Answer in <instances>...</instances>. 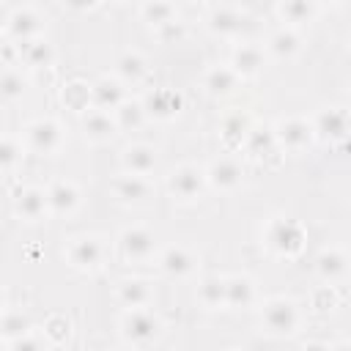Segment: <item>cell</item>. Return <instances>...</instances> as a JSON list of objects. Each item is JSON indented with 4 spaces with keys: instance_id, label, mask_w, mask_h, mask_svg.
<instances>
[{
    "instance_id": "obj_1",
    "label": "cell",
    "mask_w": 351,
    "mask_h": 351,
    "mask_svg": "<svg viewBox=\"0 0 351 351\" xmlns=\"http://www.w3.org/2000/svg\"><path fill=\"white\" fill-rule=\"evenodd\" d=\"M203 184H206V173L195 165H184V167L173 170L167 178V189L178 200H195L203 192Z\"/></svg>"
},
{
    "instance_id": "obj_2",
    "label": "cell",
    "mask_w": 351,
    "mask_h": 351,
    "mask_svg": "<svg viewBox=\"0 0 351 351\" xmlns=\"http://www.w3.org/2000/svg\"><path fill=\"white\" fill-rule=\"evenodd\" d=\"M263 324L269 332L274 335H291L299 324V313H296V304L288 302V299H271L266 307H263Z\"/></svg>"
},
{
    "instance_id": "obj_3",
    "label": "cell",
    "mask_w": 351,
    "mask_h": 351,
    "mask_svg": "<svg viewBox=\"0 0 351 351\" xmlns=\"http://www.w3.org/2000/svg\"><path fill=\"white\" fill-rule=\"evenodd\" d=\"M60 140H63V132L60 126L52 121V118H41V121H33L27 126V143L36 154H52L60 148Z\"/></svg>"
},
{
    "instance_id": "obj_4",
    "label": "cell",
    "mask_w": 351,
    "mask_h": 351,
    "mask_svg": "<svg viewBox=\"0 0 351 351\" xmlns=\"http://www.w3.org/2000/svg\"><path fill=\"white\" fill-rule=\"evenodd\" d=\"M121 332L132 343H145V340H151L159 332V321L148 310H143V307L140 310H129L123 315V321H121Z\"/></svg>"
},
{
    "instance_id": "obj_5",
    "label": "cell",
    "mask_w": 351,
    "mask_h": 351,
    "mask_svg": "<svg viewBox=\"0 0 351 351\" xmlns=\"http://www.w3.org/2000/svg\"><path fill=\"white\" fill-rule=\"evenodd\" d=\"M156 244H154V236L145 230V228H129L121 233V252L126 261H148L154 255Z\"/></svg>"
},
{
    "instance_id": "obj_6",
    "label": "cell",
    "mask_w": 351,
    "mask_h": 351,
    "mask_svg": "<svg viewBox=\"0 0 351 351\" xmlns=\"http://www.w3.org/2000/svg\"><path fill=\"white\" fill-rule=\"evenodd\" d=\"M101 258H104V244L93 236L74 239L71 247H69V261L77 269H96L101 263Z\"/></svg>"
},
{
    "instance_id": "obj_7",
    "label": "cell",
    "mask_w": 351,
    "mask_h": 351,
    "mask_svg": "<svg viewBox=\"0 0 351 351\" xmlns=\"http://www.w3.org/2000/svg\"><path fill=\"white\" fill-rule=\"evenodd\" d=\"M47 211H49V203H47V192H44V189L27 186V189L19 192V197H16V214H19L22 219L38 222V219L47 217Z\"/></svg>"
},
{
    "instance_id": "obj_8",
    "label": "cell",
    "mask_w": 351,
    "mask_h": 351,
    "mask_svg": "<svg viewBox=\"0 0 351 351\" xmlns=\"http://www.w3.org/2000/svg\"><path fill=\"white\" fill-rule=\"evenodd\" d=\"M274 137H277L285 148L296 151V148H304V145L310 143V137H313V126H310L307 121H302V118H288V121H282V123L277 126Z\"/></svg>"
},
{
    "instance_id": "obj_9",
    "label": "cell",
    "mask_w": 351,
    "mask_h": 351,
    "mask_svg": "<svg viewBox=\"0 0 351 351\" xmlns=\"http://www.w3.org/2000/svg\"><path fill=\"white\" fill-rule=\"evenodd\" d=\"M206 181H208V184H214L217 189H233V186H239V184H241V167H239V162H236V159L222 156V159H217V162L208 167Z\"/></svg>"
},
{
    "instance_id": "obj_10",
    "label": "cell",
    "mask_w": 351,
    "mask_h": 351,
    "mask_svg": "<svg viewBox=\"0 0 351 351\" xmlns=\"http://www.w3.org/2000/svg\"><path fill=\"white\" fill-rule=\"evenodd\" d=\"M47 203L52 214H71L80 203V189L71 181H58L47 189Z\"/></svg>"
},
{
    "instance_id": "obj_11",
    "label": "cell",
    "mask_w": 351,
    "mask_h": 351,
    "mask_svg": "<svg viewBox=\"0 0 351 351\" xmlns=\"http://www.w3.org/2000/svg\"><path fill=\"white\" fill-rule=\"evenodd\" d=\"M269 244L282 255H293L302 247V230L293 222H274L269 230Z\"/></svg>"
},
{
    "instance_id": "obj_12",
    "label": "cell",
    "mask_w": 351,
    "mask_h": 351,
    "mask_svg": "<svg viewBox=\"0 0 351 351\" xmlns=\"http://www.w3.org/2000/svg\"><path fill=\"white\" fill-rule=\"evenodd\" d=\"M154 165H156V154L148 145H132V148L123 151V167H126L129 176H143L145 178L154 170Z\"/></svg>"
},
{
    "instance_id": "obj_13",
    "label": "cell",
    "mask_w": 351,
    "mask_h": 351,
    "mask_svg": "<svg viewBox=\"0 0 351 351\" xmlns=\"http://www.w3.org/2000/svg\"><path fill=\"white\" fill-rule=\"evenodd\" d=\"M112 189H115V195L121 197V200H126V203H140V200H145L148 195H151V184H148V178H143V176H118L115 178V184H112Z\"/></svg>"
},
{
    "instance_id": "obj_14",
    "label": "cell",
    "mask_w": 351,
    "mask_h": 351,
    "mask_svg": "<svg viewBox=\"0 0 351 351\" xmlns=\"http://www.w3.org/2000/svg\"><path fill=\"white\" fill-rule=\"evenodd\" d=\"M82 129H85V134L90 140H107V137L115 134L118 126H115V121H112L110 112H104V110H88L85 118H82Z\"/></svg>"
},
{
    "instance_id": "obj_15",
    "label": "cell",
    "mask_w": 351,
    "mask_h": 351,
    "mask_svg": "<svg viewBox=\"0 0 351 351\" xmlns=\"http://www.w3.org/2000/svg\"><path fill=\"white\" fill-rule=\"evenodd\" d=\"M159 266H162V271L170 274V277H184V274L192 271L195 258H192L184 247H167V250L162 252V258H159Z\"/></svg>"
},
{
    "instance_id": "obj_16",
    "label": "cell",
    "mask_w": 351,
    "mask_h": 351,
    "mask_svg": "<svg viewBox=\"0 0 351 351\" xmlns=\"http://www.w3.org/2000/svg\"><path fill=\"white\" fill-rule=\"evenodd\" d=\"M90 99L96 101V110H115L121 101H123V88L115 82V80H99L93 88H90Z\"/></svg>"
},
{
    "instance_id": "obj_17",
    "label": "cell",
    "mask_w": 351,
    "mask_h": 351,
    "mask_svg": "<svg viewBox=\"0 0 351 351\" xmlns=\"http://www.w3.org/2000/svg\"><path fill=\"white\" fill-rule=\"evenodd\" d=\"M178 107H181V99L173 90H154V93H148V99L143 104V110L156 118H170L178 112Z\"/></svg>"
},
{
    "instance_id": "obj_18",
    "label": "cell",
    "mask_w": 351,
    "mask_h": 351,
    "mask_svg": "<svg viewBox=\"0 0 351 351\" xmlns=\"http://www.w3.org/2000/svg\"><path fill=\"white\" fill-rule=\"evenodd\" d=\"M118 299L129 307V310H140L151 302V288L145 280H123L118 285Z\"/></svg>"
},
{
    "instance_id": "obj_19",
    "label": "cell",
    "mask_w": 351,
    "mask_h": 351,
    "mask_svg": "<svg viewBox=\"0 0 351 351\" xmlns=\"http://www.w3.org/2000/svg\"><path fill=\"white\" fill-rule=\"evenodd\" d=\"M255 299V285L247 277H230L225 280V304L230 307H247Z\"/></svg>"
},
{
    "instance_id": "obj_20",
    "label": "cell",
    "mask_w": 351,
    "mask_h": 351,
    "mask_svg": "<svg viewBox=\"0 0 351 351\" xmlns=\"http://www.w3.org/2000/svg\"><path fill=\"white\" fill-rule=\"evenodd\" d=\"M115 66H118V77L123 82H132V85L140 82L148 74V63H145V58L140 52H123Z\"/></svg>"
},
{
    "instance_id": "obj_21",
    "label": "cell",
    "mask_w": 351,
    "mask_h": 351,
    "mask_svg": "<svg viewBox=\"0 0 351 351\" xmlns=\"http://www.w3.org/2000/svg\"><path fill=\"white\" fill-rule=\"evenodd\" d=\"M321 137H329V140H340L346 137V112L340 110H326L315 118V129Z\"/></svg>"
},
{
    "instance_id": "obj_22",
    "label": "cell",
    "mask_w": 351,
    "mask_h": 351,
    "mask_svg": "<svg viewBox=\"0 0 351 351\" xmlns=\"http://www.w3.org/2000/svg\"><path fill=\"white\" fill-rule=\"evenodd\" d=\"M261 63H263L261 49H258V47H250V44L239 47L236 55H233V71H236V77H239V74H252V71H258Z\"/></svg>"
},
{
    "instance_id": "obj_23",
    "label": "cell",
    "mask_w": 351,
    "mask_h": 351,
    "mask_svg": "<svg viewBox=\"0 0 351 351\" xmlns=\"http://www.w3.org/2000/svg\"><path fill=\"white\" fill-rule=\"evenodd\" d=\"M143 118H145V110H143V104H137V101H121V104L115 107V115H112L115 126H123V129L140 126Z\"/></svg>"
},
{
    "instance_id": "obj_24",
    "label": "cell",
    "mask_w": 351,
    "mask_h": 351,
    "mask_svg": "<svg viewBox=\"0 0 351 351\" xmlns=\"http://www.w3.org/2000/svg\"><path fill=\"white\" fill-rule=\"evenodd\" d=\"M318 271H321L324 280H335V277L346 274V255L337 252V250L321 252V258H318Z\"/></svg>"
},
{
    "instance_id": "obj_25",
    "label": "cell",
    "mask_w": 351,
    "mask_h": 351,
    "mask_svg": "<svg viewBox=\"0 0 351 351\" xmlns=\"http://www.w3.org/2000/svg\"><path fill=\"white\" fill-rule=\"evenodd\" d=\"M197 299L206 304V307H219L225 304V280L219 277H208L200 282V291H197Z\"/></svg>"
},
{
    "instance_id": "obj_26",
    "label": "cell",
    "mask_w": 351,
    "mask_h": 351,
    "mask_svg": "<svg viewBox=\"0 0 351 351\" xmlns=\"http://www.w3.org/2000/svg\"><path fill=\"white\" fill-rule=\"evenodd\" d=\"M233 85H236V71L228 66H217L206 74V88L211 93H228Z\"/></svg>"
},
{
    "instance_id": "obj_27",
    "label": "cell",
    "mask_w": 351,
    "mask_h": 351,
    "mask_svg": "<svg viewBox=\"0 0 351 351\" xmlns=\"http://www.w3.org/2000/svg\"><path fill=\"white\" fill-rule=\"evenodd\" d=\"M27 329H30V321H27V315H22V313H5V315L0 318V335L8 337V340L25 337Z\"/></svg>"
},
{
    "instance_id": "obj_28",
    "label": "cell",
    "mask_w": 351,
    "mask_h": 351,
    "mask_svg": "<svg viewBox=\"0 0 351 351\" xmlns=\"http://www.w3.org/2000/svg\"><path fill=\"white\" fill-rule=\"evenodd\" d=\"M25 88H27V82L22 80V74H16V71H3V74H0V99H3V101H16V99H22Z\"/></svg>"
},
{
    "instance_id": "obj_29",
    "label": "cell",
    "mask_w": 351,
    "mask_h": 351,
    "mask_svg": "<svg viewBox=\"0 0 351 351\" xmlns=\"http://www.w3.org/2000/svg\"><path fill=\"white\" fill-rule=\"evenodd\" d=\"M8 27H11L14 36L27 38V36H33L38 30V16L33 11H27V8L25 11H16L14 16H8Z\"/></svg>"
},
{
    "instance_id": "obj_30",
    "label": "cell",
    "mask_w": 351,
    "mask_h": 351,
    "mask_svg": "<svg viewBox=\"0 0 351 351\" xmlns=\"http://www.w3.org/2000/svg\"><path fill=\"white\" fill-rule=\"evenodd\" d=\"M269 49H271L277 58H288V55H293V52L299 49V38H296V33H291V30H280V33L271 36Z\"/></svg>"
},
{
    "instance_id": "obj_31",
    "label": "cell",
    "mask_w": 351,
    "mask_h": 351,
    "mask_svg": "<svg viewBox=\"0 0 351 351\" xmlns=\"http://www.w3.org/2000/svg\"><path fill=\"white\" fill-rule=\"evenodd\" d=\"M63 101H69L74 110H88L90 88H88V85H82V82H71V85L63 90Z\"/></svg>"
},
{
    "instance_id": "obj_32",
    "label": "cell",
    "mask_w": 351,
    "mask_h": 351,
    "mask_svg": "<svg viewBox=\"0 0 351 351\" xmlns=\"http://www.w3.org/2000/svg\"><path fill=\"white\" fill-rule=\"evenodd\" d=\"M22 156V148L11 137H0V170H11Z\"/></svg>"
},
{
    "instance_id": "obj_33",
    "label": "cell",
    "mask_w": 351,
    "mask_h": 351,
    "mask_svg": "<svg viewBox=\"0 0 351 351\" xmlns=\"http://www.w3.org/2000/svg\"><path fill=\"white\" fill-rule=\"evenodd\" d=\"M211 27L219 33H233L239 27V14L233 8H217L211 16Z\"/></svg>"
},
{
    "instance_id": "obj_34",
    "label": "cell",
    "mask_w": 351,
    "mask_h": 351,
    "mask_svg": "<svg viewBox=\"0 0 351 351\" xmlns=\"http://www.w3.org/2000/svg\"><path fill=\"white\" fill-rule=\"evenodd\" d=\"M25 55H27V63L30 66H44L49 60V47L41 44V41H25Z\"/></svg>"
},
{
    "instance_id": "obj_35",
    "label": "cell",
    "mask_w": 351,
    "mask_h": 351,
    "mask_svg": "<svg viewBox=\"0 0 351 351\" xmlns=\"http://www.w3.org/2000/svg\"><path fill=\"white\" fill-rule=\"evenodd\" d=\"M143 14H145L151 22H156V25H167V22H173V5H159V3H154V5H143Z\"/></svg>"
},
{
    "instance_id": "obj_36",
    "label": "cell",
    "mask_w": 351,
    "mask_h": 351,
    "mask_svg": "<svg viewBox=\"0 0 351 351\" xmlns=\"http://www.w3.org/2000/svg\"><path fill=\"white\" fill-rule=\"evenodd\" d=\"M11 351H47V348H44V343H41L38 337L25 335V337H19V340H11Z\"/></svg>"
},
{
    "instance_id": "obj_37",
    "label": "cell",
    "mask_w": 351,
    "mask_h": 351,
    "mask_svg": "<svg viewBox=\"0 0 351 351\" xmlns=\"http://www.w3.org/2000/svg\"><path fill=\"white\" fill-rule=\"evenodd\" d=\"M52 340H63L66 335H69V321H63V318H49V324H47V329H44Z\"/></svg>"
},
{
    "instance_id": "obj_38",
    "label": "cell",
    "mask_w": 351,
    "mask_h": 351,
    "mask_svg": "<svg viewBox=\"0 0 351 351\" xmlns=\"http://www.w3.org/2000/svg\"><path fill=\"white\" fill-rule=\"evenodd\" d=\"M225 134L230 137V134H244V118L241 115H236V118H230V121H225Z\"/></svg>"
},
{
    "instance_id": "obj_39",
    "label": "cell",
    "mask_w": 351,
    "mask_h": 351,
    "mask_svg": "<svg viewBox=\"0 0 351 351\" xmlns=\"http://www.w3.org/2000/svg\"><path fill=\"white\" fill-rule=\"evenodd\" d=\"M280 11L285 14V16H304V14H310V5H296V3H288V5H280Z\"/></svg>"
},
{
    "instance_id": "obj_40",
    "label": "cell",
    "mask_w": 351,
    "mask_h": 351,
    "mask_svg": "<svg viewBox=\"0 0 351 351\" xmlns=\"http://www.w3.org/2000/svg\"><path fill=\"white\" fill-rule=\"evenodd\" d=\"M8 16H11V11H8L5 5H0V27H3V25H8Z\"/></svg>"
},
{
    "instance_id": "obj_41",
    "label": "cell",
    "mask_w": 351,
    "mask_h": 351,
    "mask_svg": "<svg viewBox=\"0 0 351 351\" xmlns=\"http://www.w3.org/2000/svg\"><path fill=\"white\" fill-rule=\"evenodd\" d=\"M332 351H348V346H346V343H340V346H335Z\"/></svg>"
},
{
    "instance_id": "obj_42",
    "label": "cell",
    "mask_w": 351,
    "mask_h": 351,
    "mask_svg": "<svg viewBox=\"0 0 351 351\" xmlns=\"http://www.w3.org/2000/svg\"><path fill=\"white\" fill-rule=\"evenodd\" d=\"M0 313H3V293H0Z\"/></svg>"
},
{
    "instance_id": "obj_43",
    "label": "cell",
    "mask_w": 351,
    "mask_h": 351,
    "mask_svg": "<svg viewBox=\"0 0 351 351\" xmlns=\"http://www.w3.org/2000/svg\"><path fill=\"white\" fill-rule=\"evenodd\" d=\"M0 47H3V44H0Z\"/></svg>"
}]
</instances>
